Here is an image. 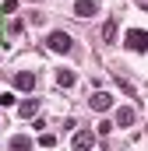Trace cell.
<instances>
[{"label":"cell","mask_w":148,"mask_h":151,"mask_svg":"<svg viewBox=\"0 0 148 151\" xmlns=\"http://www.w3.org/2000/svg\"><path fill=\"white\" fill-rule=\"evenodd\" d=\"M46 46H49L53 53H71V49H74V39L67 35V32H49V35H46Z\"/></svg>","instance_id":"6da1fadb"},{"label":"cell","mask_w":148,"mask_h":151,"mask_svg":"<svg viewBox=\"0 0 148 151\" xmlns=\"http://www.w3.org/2000/svg\"><path fill=\"white\" fill-rule=\"evenodd\" d=\"M92 144H95L92 130H74V137H71V151H92Z\"/></svg>","instance_id":"7a4b0ae2"},{"label":"cell","mask_w":148,"mask_h":151,"mask_svg":"<svg viewBox=\"0 0 148 151\" xmlns=\"http://www.w3.org/2000/svg\"><path fill=\"white\" fill-rule=\"evenodd\" d=\"M88 106H92L95 113H110V109H113V95H110V91H95V95L88 99Z\"/></svg>","instance_id":"3957f363"},{"label":"cell","mask_w":148,"mask_h":151,"mask_svg":"<svg viewBox=\"0 0 148 151\" xmlns=\"http://www.w3.org/2000/svg\"><path fill=\"white\" fill-rule=\"evenodd\" d=\"M74 14L78 18H95L99 14V0H78L74 4Z\"/></svg>","instance_id":"277c9868"},{"label":"cell","mask_w":148,"mask_h":151,"mask_svg":"<svg viewBox=\"0 0 148 151\" xmlns=\"http://www.w3.org/2000/svg\"><path fill=\"white\" fill-rule=\"evenodd\" d=\"M14 88H18V91H32V88H36V74H32V70H18V74H14Z\"/></svg>","instance_id":"5b68a950"},{"label":"cell","mask_w":148,"mask_h":151,"mask_svg":"<svg viewBox=\"0 0 148 151\" xmlns=\"http://www.w3.org/2000/svg\"><path fill=\"white\" fill-rule=\"evenodd\" d=\"M145 28H134L131 35H127V49H134V53H145Z\"/></svg>","instance_id":"8992f818"},{"label":"cell","mask_w":148,"mask_h":151,"mask_svg":"<svg viewBox=\"0 0 148 151\" xmlns=\"http://www.w3.org/2000/svg\"><path fill=\"white\" fill-rule=\"evenodd\" d=\"M39 109H42V102H39V99H28V102H21V109H18V116H28V119H32V116H36Z\"/></svg>","instance_id":"52a82bcc"},{"label":"cell","mask_w":148,"mask_h":151,"mask_svg":"<svg viewBox=\"0 0 148 151\" xmlns=\"http://www.w3.org/2000/svg\"><path fill=\"white\" fill-rule=\"evenodd\" d=\"M11 151H32V141H28L25 134H14V137H11Z\"/></svg>","instance_id":"ba28073f"},{"label":"cell","mask_w":148,"mask_h":151,"mask_svg":"<svg viewBox=\"0 0 148 151\" xmlns=\"http://www.w3.org/2000/svg\"><path fill=\"white\" fill-rule=\"evenodd\" d=\"M134 119H138V116H134V109H131V106H127V109H120V113H116V123H120V127H131V123H134Z\"/></svg>","instance_id":"9c48e42d"},{"label":"cell","mask_w":148,"mask_h":151,"mask_svg":"<svg viewBox=\"0 0 148 151\" xmlns=\"http://www.w3.org/2000/svg\"><path fill=\"white\" fill-rule=\"evenodd\" d=\"M57 84H60V88H71V84H74V74H71V70H57Z\"/></svg>","instance_id":"30bf717a"},{"label":"cell","mask_w":148,"mask_h":151,"mask_svg":"<svg viewBox=\"0 0 148 151\" xmlns=\"http://www.w3.org/2000/svg\"><path fill=\"white\" fill-rule=\"evenodd\" d=\"M39 144H42V148H53V144H57V137H53V130H42V137H39Z\"/></svg>","instance_id":"8fae6325"},{"label":"cell","mask_w":148,"mask_h":151,"mask_svg":"<svg viewBox=\"0 0 148 151\" xmlns=\"http://www.w3.org/2000/svg\"><path fill=\"white\" fill-rule=\"evenodd\" d=\"M102 39H106V42H113V39H116V25H113V21H106V28H102Z\"/></svg>","instance_id":"7c38bea8"},{"label":"cell","mask_w":148,"mask_h":151,"mask_svg":"<svg viewBox=\"0 0 148 151\" xmlns=\"http://www.w3.org/2000/svg\"><path fill=\"white\" fill-rule=\"evenodd\" d=\"M0 11H4V14H14V11H18V0H4V7H0Z\"/></svg>","instance_id":"4fadbf2b"},{"label":"cell","mask_w":148,"mask_h":151,"mask_svg":"<svg viewBox=\"0 0 148 151\" xmlns=\"http://www.w3.org/2000/svg\"><path fill=\"white\" fill-rule=\"evenodd\" d=\"M0 106H4V109H7V106H14V95H11V91H4V95H0Z\"/></svg>","instance_id":"5bb4252c"},{"label":"cell","mask_w":148,"mask_h":151,"mask_svg":"<svg viewBox=\"0 0 148 151\" xmlns=\"http://www.w3.org/2000/svg\"><path fill=\"white\" fill-rule=\"evenodd\" d=\"M4 35H7V25H4V14H0V42H4Z\"/></svg>","instance_id":"9a60e30c"},{"label":"cell","mask_w":148,"mask_h":151,"mask_svg":"<svg viewBox=\"0 0 148 151\" xmlns=\"http://www.w3.org/2000/svg\"><path fill=\"white\" fill-rule=\"evenodd\" d=\"M138 4H141V7H145V0H138Z\"/></svg>","instance_id":"2e32d148"}]
</instances>
